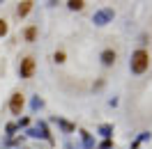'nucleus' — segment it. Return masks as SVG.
I'll return each mask as SVG.
<instances>
[{
	"label": "nucleus",
	"instance_id": "nucleus-12",
	"mask_svg": "<svg viewBox=\"0 0 152 149\" xmlns=\"http://www.w3.org/2000/svg\"><path fill=\"white\" fill-rule=\"evenodd\" d=\"M7 30H10L7 21H5V19H0V37H5V35H7Z\"/></svg>",
	"mask_w": 152,
	"mask_h": 149
},
{
	"label": "nucleus",
	"instance_id": "nucleus-10",
	"mask_svg": "<svg viewBox=\"0 0 152 149\" xmlns=\"http://www.w3.org/2000/svg\"><path fill=\"white\" fill-rule=\"evenodd\" d=\"M81 135H83V142H86V147H88V149L95 147V142H92V138H90V133H88V131H81Z\"/></svg>",
	"mask_w": 152,
	"mask_h": 149
},
{
	"label": "nucleus",
	"instance_id": "nucleus-3",
	"mask_svg": "<svg viewBox=\"0 0 152 149\" xmlns=\"http://www.w3.org/2000/svg\"><path fill=\"white\" fill-rule=\"evenodd\" d=\"M113 19H115V12H113V7H104V9L95 12V16H92L95 25H106V23H111Z\"/></svg>",
	"mask_w": 152,
	"mask_h": 149
},
{
	"label": "nucleus",
	"instance_id": "nucleus-6",
	"mask_svg": "<svg viewBox=\"0 0 152 149\" xmlns=\"http://www.w3.org/2000/svg\"><path fill=\"white\" fill-rule=\"evenodd\" d=\"M32 5H35L32 0H23V2H21L19 7H16V16H19V19L28 16V14H30V9H32Z\"/></svg>",
	"mask_w": 152,
	"mask_h": 149
},
{
	"label": "nucleus",
	"instance_id": "nucleus-15",
	"mask_svg": "<svg viewBox=\"0 0 152 149\" xmlns=\"http://www.w3.org/2000/svg\"><path fill=\"white\" fill-rule=\"evenodd\" d=\"M28 124H30L28 117H21V119H19V126H28Z\"/></svg>",
	"mask_w": 152,
	"mask_h": 149
},
{
	"label": "nucleus",
	"instance_id": "nucleus-5",
	"mask_svg": "<svg viewBox=\"0 0 152 149\" xmlns=\"http://www.w3.org/2000/svg\"><path fill=\"white\" fill-rule=\"evenodd\" d=\"M115 51L113 48H106V51H102V55H99V60H102V64L104 67H113L115 64Z\"/></svg>",
	"mask_w": 152,
	"mask_h": 149
},
{
	"label": "nucleus",
	"instance_id": "nucleus-1",
	"mask_svg": "<svg viewBox=\"0 0 152 149\" xmlns=\"http://www.w3.org/2000/svg\"><path fill=\"white\" fill-rule=\"evenodd\" d=\"M148 67H150V55H148V51H145V48L134 51V53H132V62H129L132 74L141 76V74H145V71H148Z\"/></svg>",
	"mask_w": 152,
	"mask_h": 149
},
{
	"label": "nucleus",
	"instance_id": "nucleus-16",
	"mask_svg": "<svg viewBox=\"0 0 152 149\" xmlns=\"http://www.w3.org/2000/svg\"><path fill=\"white\" fill-rule=\"evenodd\" d=\"M14 131H16V124H12V122H10V124H7V133H14Z\"/></svg>",
	"mask_w": 152,
	"mask_h": 149
},
{
	"label": "nucleus",
	"instance_id": "nucleus-8",
	"mask_svg": "<svg viewBox=\"0 0 152 149\" xmlns=\"http://www.w3.org/2000/svg\"><path fill=\"white\" fill-rule=\"evenodd\" d=\"M67 7H69L72 12H81L83 7H86V0H69V2H67Z\"/></svg>",
	"mask_w": 152,
	"mask_h": 149
},
{
	"label": "nucleus",
	"instance_id": "nucleus-13",
	"mask_svg": "<svg viewBox=\"0 0 152 149\" xmlns=\"http://www.w3.org/2000/svg\"><path fill=\"white\" fill-rule=\"evenodd\" d=\"M53 60H56L58 64H62V62H65V51H56V55H53Z\"/></svg>",
	"mask_w": 152,
	"mask_h": 149
},
{
	"label": "nucleus",
	"instance_id": "nucleus-9",
	"mask_svg": "<svg viewBox=\"0 0 152 149\" xmlns=\"http://www.w3.org/2000/svg\"><path fill=\"white\" fill-rule=\"evenodd\" d=\"M99 133H102V135L108 140L111 135H113V124H102V126H99Z\"/></svg>",
	"mask_w": 152,
	"mask_h": 149
},
{
	"label": "nucleus",
	"instance_id": "nucleus-7",
	"mask_svg": "<svg viewBox=\"0 0 152 149\" xmlns=\"http://www.w3.org/2000/svg\"><path fill=\"white\" fill-rule=\"evenodd\" d=\"M23 37H26V41H35L37 39V25H28L26 32H23Z\"/></svg>",
	"mask_w": 152,
	"mask_h": 149
},
{
	"label": "nucleus",
	"instance_id": "nucleus-14",
	"mask_svg": "<svg viewBox=\"0 0 152 149\" xmlns=\"http://www.w3.org/2000/svg\"><path fill=\"white\" fill-rule=\"evenodd\" d=\"M113 147V140H104L102 145H99V149H111Z\"/></svg>",
	"mask_w": 152,
	"mask_h": 149
},
{
	"label": "nucleus",
	"instance_id": "nucleus-11",
	"mask_svg": "<svg viewBox=\"0 0 152 149\" xmlns=\"http://www.w3.org/2000/svg\"><path fill=\"white\" fill-rule=\"evenodd\" d=\"M58 124H60V126H62V129H65V131H67V133H72V131H74V129H76L74 124H69V122H65V119H58Z\"/></svg>",
	"mask_w": 152,
	"mask_h": 149
},
{
	"label": "nucleus",
	"instance_id": "nucleus-4",
	"mask_svg": "<svg viewBox=\"0 0 152 149\" xmlns=\"http://www.w3.org/2000/svg\"><path fill=\"white\" fill-rule=\"evenodd\" d=\"M23 106H26V99H23V94H21V92H14V94H12V99H10V110L14 112V115H21Z\"/></svg>",
	"mask_w": 152,
	"mask_h": 149
},
{
	"label": "nucleus",
	"instance_id": "nucleus-2",
	"mask_svg": "<svg viewBox=\"0 0 152 149\" xmlns=\"http://www.w3.org/2000/svg\"><path fill=\"white\" fill-rule=\"evenodd\" d=\"M35 69H37V64H35V57H23L19 64V76L21 78H32L35 76Z\"/></svg>",
	"mask_w": 152,
	"mask_h": 149
}]
</instances>
